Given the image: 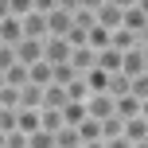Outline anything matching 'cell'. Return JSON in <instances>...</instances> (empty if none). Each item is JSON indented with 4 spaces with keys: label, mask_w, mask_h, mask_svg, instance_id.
Masks as SVG:
<instances>
[{
    "label": "cell",
    "mask_w": 148,
    "mask_h": 148,
    "mask_svg": "<svg viewBox=\"0 0 148 148\" xmlns=\"http://www.w3.org/2000/svg\"><path fill=\"white\" fill-rule=\"evenodd\" d=\"M121 74H125V78H140V74H148V47L121 51Z\"/></svg>",
    "instance_id": "cell-1"
},
{
    "label": "cell",
    "mask_w": 148,
    "mask_h": 148,
    "mask_svg": "<svg viewBox=\"0 0 148 148\" xmlns=\"http://www.w3.org/2000/svg\"><path fill=\"white\" fill-rule=\"evenodd\" d=\"M121 27L133 35H148V4H133L121 12Z\"/></svg>",
    "instance_id": "cell-2"
},
{
    "label": "cell",
    "mask_w": 148,
    "mask_h": 148,
    "mask_svg": "<svg viewBox=\"0 0 148 148\" xmlns=\"http://www.w3.org/2000/svg\"><path fill=\"white\" fill-rule=\"evenodd\" d=\"M43 20H47V39H66V31L74 27V16L70 12H59V8H51Z\"/></svg>",
    "instance_id": "cell-3"
},
{
    "label": "cell",
    "mask_w": 148,
    "mask_h": 148,
    "mask_svg": "<svg viewBox=\"0 0 148 148\" xmlns=\"http://www.w3.org/2000/svg\"><path fill=\"white\" fill-rule=\"evenodd\" d=\"M121 136H125L129 144H148V113H140V117H125Z\"/></svg>",
    "instance_id": "cell-4"
},
{
    "label": "cell",
    "mask_w": 148,
    "mask_h": 148,
    "mask_svg": "<svg viewBox=\"0 0 148 148\" xmlns=\"http://www.w3.org/2000/svg\"><path fill=\"white\" fill-rule=\"evenodd\" d=\"M12 55H16L20 66H35V62L43 59V43H39V39H20V43L12 47Z\"/></svg>",
    "instance_id": "cell-5"
},
{
    "label": "cell",
    "mask_w": 148,
    "mask_h": 148,
    "mask_svg": "<svg viewBox=\"0 0 148 148\" xmlns=\"http://www.w3.org/2000/svg\"><path fill=\"white\" fill-rule=\"evenodd\" d=\"M82 105H86V117H94V121L113 117V97H109V94H90Z\"/></svg>",
    "instance_id": "cell-6"
},
{
    "label": "cell",
    "mask_w": 148,
    "mask_h": 148,
    "mask_svg": "<svg viewBox=\"0 0 148 148\" xmlns=\"http://www.w3.org/2000/svg\"><path fill=\"white\" fill-rule=\"evenodd\" d=\"M66 62H70L74 74H90L97 66V51H90V47H70V59Z\"/></svg>",
    "instance_id": "cell-7"
},
{
    "label": "cell",
    "mask_w": 148,
    "mask_h": 148,
    "mask_svg": "<svg viewBox=\"0 0 148 148\" xmlns=\"http://www.w3.org/2000/svg\"><path fill=\"white\" fill-rule=\"evenodd\" d=\"M70 59V43L66 39H43V62L47 66H59Z\"/></svg>",
    "instance_id": "cell-8"
},
{
    "label": "cell",
    "mask_w": 148,
    "mask_h": 148,
    "mask_svg": "<svg viewBox=\"0 0 148 148\" xmlns=\"http://www.w3.org/2000/svg\"><path fill=\"white\" fill-rule=\"evenodd\" d=\"M140 113H148V105L144 101H136L133 94H125V97H113V117H140Z\"/></svg>",
    "instance_id": "cell-9"
},
{
    "label": "cell",
    "mask_w": 148,
    "mask_h": 148,
    "mask_svg": "<svg viewBox=\"0 0 148 148\" xmlns=\"http://www.w3.org/2000/svg\"><path fill=\"white\" fill-rule=\"evenodd\" d=\"M20 27H23V39H39V43L47 39V20H43L39 12H27V16H20Z\"/></svg>",
    "instance_id": "cell-10"
},
{
    "label": "cell",
    "mask_w": 148,
    "mask_h": 148,
    "mask_svg": "<svg viewBox=\"0 0 148 148\" xmlns=\"http://www.w3.org/2000/svg\"><path fill=\"white\" fill-rule=\"evenodd\" d=\"M20 39H23L20 20H16V16H4V20H0V43H4V47H16Z\"/></svg>",
    "instance_id": "cell-11"
},
{
    "label": "cell",
    "mask_w": 148,
    "mask_h": 148,
    "mask_svg": "<svg viewBox=\"0 0 148 148\" xmlns=\"http://www.w3.org/2000/svg\"><path fill=\"white\" fill-rule=\"evenodd\" d=\"M39 129V109H16V133H35Z\"/></svg>",
    "instance_id": "cell-12"
},
{
    "label": "cell",
    "mask_w": 148,
    "mask_h": 148,
    "mask_svg": "<svg viewBox=\"0 0 148 148\" xmlns=\"http://www.w3.org/2000/svg\"><path fill=\"white\" fill-rule=\"evenodd\" d=\"M59 117H62V125H82V121H86V105H82V101H66V105H62V109H59Z\"/></svg>",
    "instance_id": "cell-13"
},
{
    "label": "cell",
    "mask_w": 148,
    "mask_h": 148,
    "mask_svg": "<svg viewBox=\"0 0 148 148\" xmlns=\"http://www.w3.org/2000/svg\"><path fill=\"white\" fill-rule=\"evenodd\" d=\"M97 70H105V74H121V51H113V47L97 51Z\"/></svg>",
    "instance_id": "cell-14"
},
{
    "label": "cell",
    "mask_w": 148,
    "mask_h": 148,
    "mask_svg": "<svg viewBox=\"0 0 148 148\" xmlns=\"http://www.w3.org/2000/svg\"><path fill=\"white\" fill-rule=\"evenodd\" d=\"M62 105H66L62 86H43V101H39V109H62Z\"/></svg>",
    "instance_id": "cell-15"
},
{
    "label": "cell",
    "mask_w": 148,
    "mask_h": 148,
    "mask_svg": "<svg viewBox=\"0 0 148 148\" xmlns=\"http://www.w3.org/2000/svg\"><path fill=\"white\" fill-rule=\"evenodd\" d=\"M74 133H78V140H82V144H90V140H101V125H97L94 117H86L82 125H74Z\"/></svg>",
    "instance_id": "cell-16"
},
{
    "label": "cell",
    "mask_w": 148,
    "mask_h": 148,
    "mask_svg": "<svg viewBox=\"0 0 148 148\" xmlns=\"http://www.w3.org/2000/svg\"><path fill=\"white\" fill-rule=\"evenodd\" d=\"M43 101V86H20V109H39Z\"/></svg>",
    "instance_id": "cell-17"
},
{
    "label": "cell",
    "mask_w": 148,
    "mask_h": 148,
    "mask_svg": "<svg viewBox=\"0 0 148 148\" xmlns=\"http://www.w3.org/2000/svg\"><path fill=\"white\" fill-rule=\"evenodd\" d=\"M27 86H51V66H47L43 59H39L35 66H27Z\"/></svg>",
    "instance_id": "cell-18"
},
{
    "label": "cell",
    "mask_w": 148,
    "mask_h": 148,
    "mask_svg": "<svg viewBox=\"0 0 148 148\" xmlns=\"http://www.w3.org/2000/svg\"><path fill=\"white\" fill-rule=\"evenodd\" d=\"M105 94L109 97H125L129 94V78L125 74H109V78H105Z\"/></svg>",
    "instance_id": "cell-19"
},
{
    "label": "cell",
    "mask_w": 148,
    "mask_h": 148,
    "mask_svg": "<svg viewBox=\"0 0 148 148\" xmlns=\"http://www.w3.org/2000/svg\"><path fill=\"white\" fill-rule=\"evenodd\" d=\"M39 129H43V133H59V129H62L59 109H39Z\"/></svg>",
    "instance_id": "cell-20"
},
{
    "label": "cell",
    "mask_w": 148,
    "mask_h": 148,
    "mask_svg": "<svg viewBox=\"0 0 148 148\" xmlns=\"http://www.w3.org/2000/svg\"><path fill=\"white\" fill-rule=\"evenodd\" d=\"M4 86H27V66H20V62H12V66L4 70Z\"/></svg>",
    "instance_id": "cell-21"
},
{
    "label": "cell",
    "mask_w": 148,
    "mask_h": 148,
    "mask_svg": "<svg viewBox=\"0 0 148 148\" xmlns=\"http://www.w3.org/2000/svg\"><path fill=\"white\" fill-rule=\"evenodd\" d=\"M55 148H82V140H78V133H74L70 125H62L59 133H55Z\"/></svg>",
    "instance_id": "cell-22"
},
{
    "label": "cell",
    "mask_w": 148,
    "mask_h": 148,
    "mask_svg": "<svg viewBox=\"0 0 148 148\" xmlns=\"http://www.w3.org/2000/svg\"><path fill=\"white\" fill-rule=\"evenodd\" d=\"M27 148H55V133H43V129L27 133Z\"/></svg>",
    "instance_id": "cell-23"
},
{
    "label": "cell",
    "mask_w": 148,
    "mask_h": 148,
    "mask_svg": "<svg viewBox=\"0 0 148 148\" xmlns=\"http://www.w3.org/2000/svg\"><path fill=\"white\" fill-rule=\"evenodd\" d=\"M97 125H101V140H113V136H121V125H125V121L121 117H105V121H97Z\"/></svg>",
    "instance_id": "cell-24"
},
{
    "label": "cell",
    "mask_w": 148,
    "mask_h": 148,
    "mask_svg": "<svg viewBox=\"0 0 148 148\" xmlns=\"http://www.w3.org/2000/svg\"><path fill=\"white\" fill-rule=\"evenodd\" d=\"M0 109H20V90H16V86L0 90Z\"/></svg>",
    "instance_id": "cell-25"
},
{
    "label": "cell",
    "mask_w": 148,
    "mask_h": 148,
    "mask_svg": "<svg viewBox=\"0 0 148 148\" xmlns=\"http://www.w3.org/2000/svg\"><path fill=\"white\" fill-rule=\"evenodd\" d=\"M0 133H16V109H0Z\"/></svg>",
    "instance_id": "cell-26"
},
{
    "label": "cell",
    "mask_w": 148,
    "mask_h": 148,
    "mask_svg": "<svg viewBox=\"0 0 148 148\" xmlns=\"http://www.w3.org/2000/svg\"><path fill=\"white\" fill-rule=\"evenodd\" d=\"M8 12L20 20V16H27V12H31V0H8Z\"/></svg>",
    "instance_id": "cell-27"
},
{
    "label": "cell",
    "mask_w": 148,
    "mask_h": 148,
    "mask_svg": "<svg viewBox=\"0 0 148 148\" xmlns=\"http://www.w3.org/2000/svg\"><path fill=\"white\" fill-rule=\"evenodd\" d=\"M4 148H27V136H23V133H8L4 136Z\"/></svg>",
    "instance_id": "cell-28"
},
{
    "label": "cell",
    "mask_w": 148,
    "mask_h": 148,
    "mask_svg": "<svg viewBox=\"0 0 148 148\" xmlns=\"http://www.w3.org/2000/svg\"><path fill=\"white\" fill-rule=\"evenodd\" d=\"M16 62V55H12V47H0V74H4L8 66Z\"/></svg>",
    "instance_id": "cell-29"
},
{
    "label": "cell",
    "mask_w": 148,
    "mask_h": 148,
    "mask_svg": "<svg viewBox=\"0 0 148 148\" xmlns=\"http://www.w3.org/2000/svg\"><path fill=\"white\" fill-rule=\"evenodd\" d=\"M55 8H59V12H70V16H74V12H78V0H55Z\"/></svg>",
    "instance_id": "cell-30"
},
{
    "label": "cell",
    "mask_w": 148,
    "mask_h": 148,
    "mask_svg": "<svg viewBox=\"0 0 148 148\" xmlns=\"http://www.w3.org/2000/svg\"><path fill=\"white\" fill-rule=\"evenodd\" d=\"M101 4H105V0H78V8H82V12H97Z\"/></svg>",
    "instance_id": "cell-31"
},
{
    "label": "cell",
    "mask_w": 148,
    "mask_h": 148,
    "mask_svg": "<svg viewBox=\"0 0 148 148\" xmlns=\"http://www.w3.org/2000/svg\"><path fill=\"white\" fill-rule=\"evenodd\" d=\"M101 144H105V148H133L125 136H113V140H101Z\"/></svg>",
    "instance_id": "cell-32"
},
{
    "label": "cell",
    "mask_w": 148,
    "mask_h": 148,
    "mask_svg": "<svg viewBox=\"0 0 148 148\" xmlns=\"http://www.w3.org/2000/svg\"><path fill=\"white\" fill-rule=\"evenodd\" d=\"M113 8H121V12H125V8H133V4H148V0H109Z\"/></svg>",
    "instance_id": "cell-33"
},
{
    "label": "cell",
    "mask_w": 148,
    "mask_h": 148,
    "mask_svg": "<svg viewBox=\"0 0 148 148\" xmlns=\"http://www.w3.org/2000/svg\"><path fill=\"white\" fill-rule=\"evenodd\" d=\"M4 16H12V12H8V0H0V20H4Z\"/></svg>",
    "instance_id": "cell-34"
},
{
    "label": "cell",
    "mask_w": 148,
    "mask_h": 148,
    "mask_svg": "<svg viewBox=\"0 0 148 148\" xmlns=\"http://www.w3.org/2000/svg\"><path fill=\"white\" fill-rule=\"evenodd\" d=\"M82 148H105V144L101 140H90V144H82Z\"/></svg>",
    "instance_id": "cell-35"
},
{
    "label": "cell",
    "mask_w": 148,
    "mask_h": 148,
    "mask_svg": "<svg viewBox=\"0 0 148 148\" xmlns=\"http://www.w3.org/2000/svg\"><path fill=\"white\" fill-rule=\"evenodd\" d=\"M0 148H4V133H0Z\"/></svg>",
    "instance_id": "cell-36"
}]
</instances>
